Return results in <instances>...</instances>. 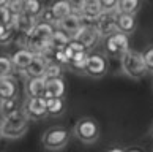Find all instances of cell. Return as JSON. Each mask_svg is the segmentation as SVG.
I'll return each instance as SVG.
<instances>
[{
  "instance_id": "6da1fadb",
  "label": "cell",
  "mask_w": 153,
  "mask_h": 152,
  "mask_svg": "<svg viewBox=\"0 0 153 152\" xmlns=\"http://www.w3.org/2000/svg\"><path fill=\"white\" fill-rule=\"evenodd\" d=\"M29 117L24 109H18L8 116L2 117V138L5 139H18L24 136L29 128Z\"/></svg>"
},
{
  "instance_id": "7a4b0ae2",
  "label": "cell",
  "mask_w": 153,
  "mask_h": 152,
  "mask_svg": "<svg viewBox=\"0 0 153 152\" xmlns=\"http://www.w3.org/2000/svg\"><path fill=\"white\" fill-rule=\"evenodd\" d=\"M120 65H122L123 75L131 78V79H142L147 75L144 55L140 51H134L129 48L120 57Z\"/></svg>"
},
{
  "instance_id": "3957f363",
  "label": "cell",
  "mask_w": 153,
  "mask_h": 152,
  "mask_svg": "<svg viewBox=\"0 0 153 152\" xmlns=\"http://www.w3.org/2000/svg\"><path fill=\"white\" fill-rule=\"evenodd\" d=\"M129 49V38L122 32H115L112 35L103 38V51L106 57L120 59Z\"/></svg>"
},
{
  "instance_id": "277c9868",
  "label": "cell",
  "mask_w": 153,
  "mask_h": 152,
  "mask_svg": "<svg viewBox=\"0 0 153 152\" xmlns=\"http://www.w3.org/2000/svg\"><path fill=\"white\" fill-rule=\"evenodd\" d=\"M76 138L84 144H92L100 138V125L92 117H82L74 125Z\"/></svg>"
},
{
  "instance_id": "5b68a950",
  "label": "cell",
  "mask_w": 153,
  "mask_h": 152,
  "mask_svg": "<svg viewBox=\"0 0 153 152\" xmlns=\"http://www.w3.org/2000/svg\"><path fill=\"white\" fill-rule=\"evenodd\" d=\"M70 141V132L63 127H52L43 133L41 143L48 151H60Z\"/></svg>"
},
{
  "instance_id": "8992f818",
  "label": "cell",
  "mask_w": 153,
  "mask_h": 152,
  "mask_svg": "<svg viewBox=\"0 0 153 152\" xmlns=\"http://www.w3.org/2000/svg\"><path fill=\"white\" fill-rule=\"evenodd\" d=\"M109 70V60L101 52H88L84 75L90 78H103Z\"/></svg>"
},
{
  "instance_id": "52a82bcc",
  "label": "cell",
  "mask_w": 153,
  "mask_h": 152,
  "mask_svg": "<svg viewBox=\"0 0 153 152\" xmlns=\"http://www.w3.org/2000/svg\"><path fill=\"white\" fill-rule=\"evenodd\" d=\"M22 109L30 121H39L48 116V105L44 97H27Z\"/></svg>"
},
{
  "instance_id": "ba28073f",
  "label": "cell",
  "mask_w": 153,
  "mask_h": 152,
  "mask_svg": "<svg viewBox=\"0 0 153 152\" xmlns=\"http://www.w3.org/2000/svg\"><path fill=\"white\" fill-rule=\"evenodd\" d=\"M117 14H118L117 10L115 11H103L101 16L96 19L95 27L101 35V38H106V37L112 35V33L118 32L117 30Z\"/></svg>"
},
{
  "instance_id": "9c48e42d",
  "label": "cell",
  "mask_w": 153,
  "mask_h": 152,
  "mask_svg": "<svg viewBox=\"0 0 153 152\" xmlns=\"http://www.w3.org/2000/svg\"><path fill=\"white\" fill-rule=\"evenodd\" d=\"M74 40L81 41L84 44V48L90 52V51H93L96 46H98L103 38H101V35L98 33V30H96L95 24H84L82 29L79 30L77 35L74 37Z\"/></svg>"
},
{
  "instance_id": "30bf717a",
  "label": "cell",
  "mask_w": 153,
  "mask_h": 152,
  "mask_svg": "<svg viewBox=\"0 0 153 152\" xmlns=\"http://www.w3.org/2000/svg\"><path fill=\"white\" fill-rule=\"evenodd\" d=\"M52 32H54V25H52V24L38 19L35 29H33V30L30 32V35H29V37H30V49L35 51L43 41L51 40Z\"/></svg>"
},
{
  "instance_id": "8fae6325",
  "label": "cell",
  "mask_w": 153,
  "mask_h": 152,
  "mask_svg": "<svg viewBox=\"0 0 153 152\" xmlns=\"http://www.w3.org/2000/svg\"><path fill=\"white\" fill-rule=\"evenodd\" d=\"M81 10V18L84 24H95L103 13L100 0H84L81 5H76Z\"/></svg>"
},
{
  "instance_id": "7c38bea8",
  "label": "cell",
  "mask_w": 153,
  "mask_h": 152,
  "mask_svg": "<svg viewBox=\"0 0 153 152\" xmlns=\"http://www.w3.org/2000/svg\"><path fill=\"white\" fill-rule=\"evenodd\" d=\"M33 55H35V52H33L30 48H22L19 51H16V52L11 55L13 68L19 73H27V68H29V65L33 60Z\"/></svg>"
},
{
  "instance_id": "4fadbf2b",
  "label": "cell",
  "mask_w": 153,
  "mask_h": 152,
  "mask_svg": "<svg viewBox=\"0 0 153 152\" xmlns=\"http://www.w3.org/2000/svg\"><path fill=\"white\" fill-rule=\"evenodd\" d=\"M38 22V18H33V16H29L25 13H21V14H13V29L19 33H25V35H30V32L35 29Z\"/></svg>"
},
{
  "instance_id": "5bb4252c",
  "label": "cell",
  "mask_w": 153,
  "mask_h": 152,
  "mask_svg": "<svg viewBox=\"0 0 153 152\" xmlns=\"http://www.w3.org/2000/svg\"><path fill=\"white\" fill-rule=\"evenodd\" d=\"M82 25H84V22H82V19L79 18V16L70 14V16H66V18L57 21L54 27H57V29L63 30V32L68 33L71 38H74V37L77 35V32L82 29Z\"/></svg>"
},
{
  "instance_id": "9a60e30c",
  "label": "cell",
  "mask_w": 153,
  "mask_h": 152,
  "mask_svg": "<svg viewBox=\"0 0 153 152\" xmlns=\"http://www.w3.org/2000/svg\"><path fill=\"white\" fill-rule=\"evenodd\" d=\"M49 62H51V59H48L46 55H43V54H39V52H35L32 64L29 65L27 73H25L27 78H39V76H44V71H46Z\"/></svg>"
},
{
  "instance_id": "2e32d148",
  "label": "cell",
  "mask_w": 153,
  "mask_h": 152,
  "mask_svg": "<svg viewBox=\"0 0 153 152\" xmlns=\"http://www.w3.org/2000/svg\"><path fill=\"white\" fill-rule=\"evenodd\" d=\"M66 92V86L63 78H52L46 79V91H44V98H63Z\"/></svg>"
},
{
  "instance_id": "e0dca14e",
  "label": "cell",
  "mask_w": 153,
  "mask_h": 152,
  "mask_svg": "<svg viewBox=\"0 0 153 152\" xmlns=\"http://www.w3.org/2000/svg\"><path fill=\"white\" fill-rule=\"evenodd\" d=\"M46 91V78H27L25 81V95L27 97H44Z\"/></svg>"
},
{
  "instance_id": "ac0fdd59",
  "label": "cell",
  "mask_w": 153,
  "mask_h": 152,
  "mask_svg": "<svg viewBox=\"0 0 153 152\" xmlns=\"http://www.w3.org/2000/svg\"><path fill=\"white\" fill-rule=\"evenodd\" d=\"M137 22H136V14H128V13H118L117 14V30L125 33V35H131L136 32Z\"/></svg>"
},
{
  "instance_id": "d6986e66",
  "label": "cell",
  "mask_w": 153,
  "mask_h": 152,
  "mask_svg": "<svg viewBox=\"0 0 153 152\" xmlns=\"http://www.w3.org/2000/svg\"><path fill=\"white\" fill-rule=\"evenodd\" d=\"M18 95V84L13 76H3L0 78V98L2 100H11Z\"/></svg>"
},
{
  "instance_id": "ffe728a7",
  "label": "cell",
  "mask_w": 153,
  "mask_h": 152,
  "mask_svg": "<svg viewBox=\"0 0 153 152\" xmlns=\"http://www.w3.org/2000/svg\"><path fill=\"white\" fill-rule=\"evenodd\" d=\"M49 10L52 13L54 21L57 22V21L63 19L73 13V3H71V0H57V2H54L51 5Z\"/></svg>"
},
{
  "instance_id": "44dd1931",
  "label": "cell",
  "mask_w": 153,
  "mask_h": 152,
  "mask_svg": "<svg viewBox=\"0 0 153 152\" xmlns=\"http://www.w3.org/2000/svg\"><path fill=\"white\" fill-rule=\"evenodd\" d=\"M87 57H88V51H81V52H77L74 57L70 60L68 67H70L73 71H77V73H81V75H84L85 64H87Z\"/></svg>"
},
{
  "instance_id": "7402d4cb",
  "label": "cell",
  "mask_w": 153,
  "mask_h": 152,
  "mask_svg": "<svg viewBox=\"0 0 153 152\" xmlns=\"http://www.w3.org/2000/svg\"><path fill=\"white\" fill-rule=\"evenodd\" d=\"M71 40H73V38L68 35V33H65L63 30L57 29V27H54L52 37H51V43L54 44V48H55V49H63Z\"/></svg>"
},
{
  "instance_id": "603a6c76",
  "label": "cell",
  "mask_w": 153,
  "mask_h": 152,
  "mask_svg": "<svg viewBox=\"0 0 153 152\" xmlns=\"http://www.w3.org/2000/svg\"><path fill=\"white\" fill-rule=\"evenodd\" d=\"M140 10V0H118L117 11L118 13L136 14Z\"/></svg>"
},
{
  "instance_id": "cb8c5ba5",
  "label": "cell",
  "mask_w": 153,
  "mask_h": 152,
  "mask_svg": "<svg viewBox=\"0 0 153 152\" xmlns=\"http://www.w3.org/2000/svg\"><path fill=\"white\" fill-rule=\"evenodd\" d=\"M46 105H48V114L51 116H59L65 109L63 98H46Z\"/></svg>"
},
{
  "instance_id": "d4e9b609",
  "label": "cell",
  "mask_w": 153,
  "mask_h": 152,
  "mask_svg": "<svg viewBox=\"0 0 153 152\" xmlns=\"http://www.w3.org/2000/svg\"><path fill=\"white\" fill-rule=\"evenodd\" d=\"M43 11L41 2L39 0H24V13L33 16V18H38Z\"/></svg>"
},
{
  "instance_id": "484cf974",
  "label": "cell",
  "mask_w": 153,
  "mask_h": 152,
  "mask_svg": "<svg viewBox=\"0 0 153 152\" xmlns=\"http://www.w3.org/2000/svg\"><path fill=\"white\" fill-rule=\"evenodd\" d=\"M22 108V105H19V101L16 98H11V100H2V105H0V112H2V117L3 116H8L11 112L18 111Z\"/></svg>"
},
{
  "instance_id": "4316f807",
  "label": "cell",
  "mask_w": 153,
  "mask_h": 152,
  "mask_svg": "<svg viewBox=\"0 0 153 152\" xmlns=\"http://www.w3.org/2000/svg\"><path fill=\"white\" fill-rule=\"evenodd\" d=\"M62 73H63V65L57 64V62L51 60L46 71H44V78L46 79H52V78H62Z\"/></svg>"
},
{
  "instance_id": "83f0119b",
  "label": "cell",
  "mask_w": 153,
  "mask_h": 152,
  "mask_svg": "<svg viewBox=\"0 0 153 152\" xmlns=\"http://www.w3.org/2000/svg\"><path fill=\"white\" fill-rule=\"evenodd\" d=\"M13 62H11V57L8 55H0V78L3 76H10L13 73Z\"/></svg>"
},
{
  "instance_id": "f1b7e54d",
  "label": "cell",
  "mask_w": 153,
  "mask_h": 152,
  "mask_svg": "<svg viewBox=\"0 0 153 152\" xmlns=\"http://www.w3.org/2000/svg\"><path fill=\"white\" fill-rule=\"evenodd\" d=\"M14 29L13 25H3L0 24V44H7L13 40V35H14Z\"/></svg>"
},
{
  "instance_id": "f546056e",
  "label": "cell",
  "mask_w": 153,
  "mask_h": 152,
  "mask_svg": "<svg viewBox=\"0 0 153 152\" xmlns=\"http://www.w3.org/2000/svg\"><path fill=\"white\" fill-rule=\"evenodd\" d=\"M142 55H144V62H145L147 73L153 75V44H152V46H147V48L142 51Z\"/></svg>"
},
{
  "instance_id": "4dcf8cb0",
  "label": "cell",
  "mask_w": 153,
  "mask_h": 152,
  "mask_svg": "<svg viewBox=\"0 0 153 152\" xmlns=\"http://www.w3.org/2000/svg\"><path fill=\"white\" fill-rule=\"evenodd\" d=\"M13 22V13L8 10V7H0V24L11 25Z\"/></svg>"
},
{
  "instance_id": "1f68e13d",
  "label": "cell",
  "mask_w": 153,
  "mask_h": 152,
  "mask_svg": "<svg viewBox=\"0 0 153 152\" xmlns=\"http://www.w3.org/2000/svg\"><path fill=\"white\" fill-rule=\"evenodd\" d=\"M7 7L13 14H21L24 13V0H10Z\"/></svg>"
},
{
  "instance_id": "d6a6232c",
  "label": "cell",
  "mask_w": 153,
  "mask_h": 152,
  "mask_svg": "<svg viewBox=\"0 0 153 152\" xmlns=\"http://www.w3.org/2000/svg\"><path fill=\"white\" fill-rule=\"evenodd\" d=\"M52 60H54V62H57V64H60V65H68V62H70L63 49H57V51H55V54H54V59H52Z\"/></svg>"
},
{
  "instance_id": "836d02e7",
  "label": "cell",
  "mask_w": 153,
  "mask_h": 152,
  "mask_svg": "<svg viewBox=\"0 0 153 152\" xmlns=\"http://www.w3.org/2000/svg\"><path fill=\"white\" fill-rule=\"evenodd\" d=\"M100 3H101L103 11H115L117 5H118V0H100Z\"/></svg>"
},
{
  "instance_id": "e575fe53",
  "label": "cell",
  "mask_w": 153,
  "mask_h": 152,
  "mask_svg": "<svg viewBox=\"0 0 153 152\" xmlns=\"http://www.w3.org/2000/svg\"><path fill=\"white\" fill-rule=\"evenodd\" d=\"M107 152H126V151L122 149V148H112V149H109Z\"/></svg>"
},
{
  "instance_id": "d590c367",
  "label": "cell",
  "mask_w": 153,
  "mask_h": 152,
  "mask_svg": "<svg viewBox=\"0 0 153 152\" xmlns=\"http://www.w3.org/2000/svg\"><path fill=\"white\" fill-rule=\"evenodd\" d=\"M10 0H0V7H7Z\"/></svg>"
},
{
  "instance_id": "8d00e7d4",
  "label": "cell",
  "mask_w": 153,
  "mask_h": 152,
  "mask_svg": "<svg viewBox=\"0 0 153 152\" xmlns=\"http://www.w3.org/2000/svg\"><path fill=\"white\" fill-rule=\"evenodd\" d=\"M82 2H84V0H71V3H73V5H81Z\"/></svg>"
},
{
  "instance_id": "74e56055",
  "label": "cell",
  "mask_w": 153,
  "mask_h": 152,
  "mask_svg": "<svg viewBox=\"0 0 153 152\" xmlns=\"http://www.w3.org/2000/svg\"><path fill=\"white\" fill-rule=\"evenodd\" d=\"M126 152H142L140 149H129V151H126Z\"/></svg>"
},
{
  "instance_id": "f35d334b",
  "label": "cell",
  "mask_w": 153,
  "mask_h": 152,
  "mask_svg": "<svg viewBox=\"0 0 153 152\" xmlns=\"http://www.w3.org/2000/svg\"><path fill=\"white\" fill-rule=\"evenodd\" d=\"M0 138H2V121H0Z\"/></svg>"
},
{
  "instance_id": "ab89813d",
  "label": "cell",
  "mask_w": 153,
  "mask_h": 152,
  "mask_svg": "<svg viewBox=\"0 0 153 152\" xmlns=\"http://www.w3.org/2000/svg\"><path fill=\"white\" fill-rule=\"evenodd\" d=\"M0 105H2V98H0Z\"/></svg>"
}]
</instances>
